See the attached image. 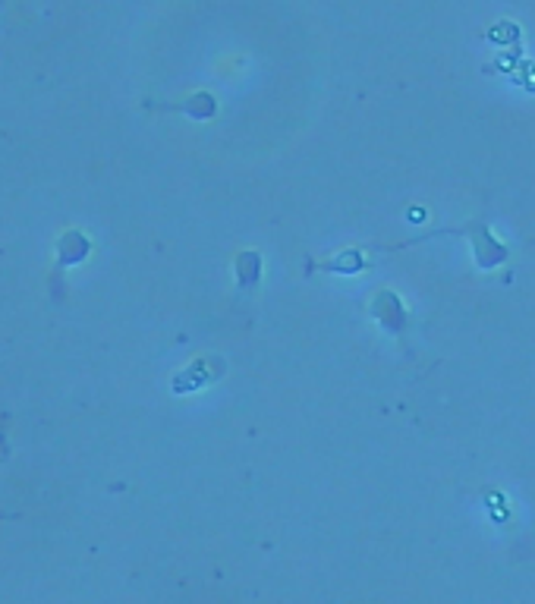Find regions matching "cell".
I'll return each instance as SVG.
<instances>
[{
	"instance_id": "1",
	"label": "cell",
	"mask_w": 535,
	"mask_h": 604,
	"mask_svg": "<svg viewBox=\"0 0 535 604\" xmlns=\"http://www.w3.org/2000/svg\"><path fill=\"white\" fill-rule=\"evenodd\" d=\"M170 110H183V114H189L193 120H205V117H215V98L199 91V95H193L189 101L170 104Z\"/></svg>"
},
{
	"instance_id": "2",
	"label": "cell",
	"mask_w": 535,
	"mask_h": 604,
	"mask_svg": "<svg viewBox=\"0 0 535 604\" xmlns=\"http://www.w3.org/2000/svg\"><path fill=\"white\" fill-rule=\"evenodd\" d=\"M319 271H331V274H353V271L362 268V255L356 249H347L340 258H334V262H325V264H315Z\"/></svg>"
},
{
	"instance_id": "3",
	"label": "cell",
	"mask_w": 535,
	"mask_h": 604,
	"mask_svg": "<svg viewBox=\"0 0 535 604\" xmlns=\"http://www.w3.org/2000/svg\"><path fill=\"white\" fill-rule=\"evenodd\" d=\"M236 268H240L243 287H253V283L259 281V255H255V252H243L240 262H236Z\"/></svg>"
}]
</instances>
